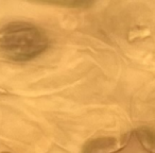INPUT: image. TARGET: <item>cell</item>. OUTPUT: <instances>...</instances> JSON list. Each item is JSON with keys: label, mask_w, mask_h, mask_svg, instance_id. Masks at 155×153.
I'll return each instance as SVG.
<instances>
[{"label": "cell", "mask_w": 155, "mask_h": 153, "mask_svg": "<svg viewBox=\"0 0 155 153\" xmlns=\"http://www.w3.org/2000/svg\"><path fill=\"white\" fill-rule=\"evenodd\" d=\"M49 37L36 25L13 22L0 30V52L15 62H26L39 56L49 47Z\"/></svg>", "instance_id": "cell-1"}, {"label": "cell", "mask_w": 155, "mask_h": 153, "mask_svg": "<svg viewBox=\"0 0 155 153\" xmlns=\"http://www.w3.org/2000/svg\"><path fill=\"white\" fill-rule=\"evenodd\" d=\"M50 3V5H69V7H71V5H75V8H82V7H87L88 5H91L93 2H91V1H61V2H48Z\"/></svg>", "instance_id": "cell-3"}, {"label": "cell", "mask_w": 155, "mask_h": 153, "mask_svg": "<svg viewBox=\"0 0 155 153\" xmlns=\"http://www.w3.org/2000/svg\"><path fill=\"white\" fill-rule=\"evenodd\" d=\"M83 153H155V134L138 129L119 139L100 137L88 142Z\"/></svg>", "instance_id": "cell-2"}]
</instances>
